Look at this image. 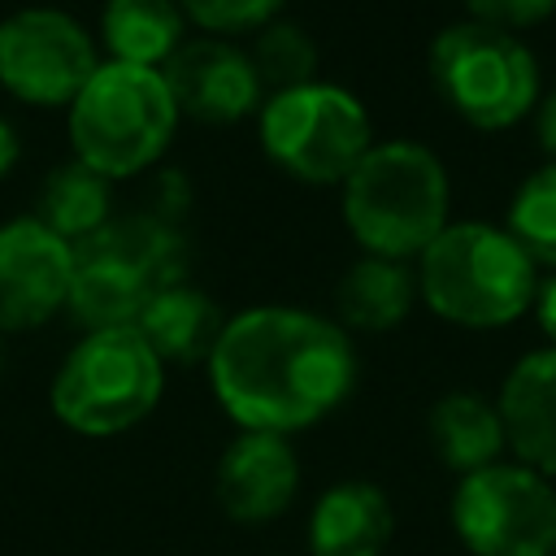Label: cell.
<instances>
[{
    "label": "cell",
    "mask_w": 556,
    "mask_h": 556,
    "mask_svg": "<svg viewBox=\"0 0 556 556\" xmlns=\"http://www.w3.org/2000/svg\"><path fill=\"white\" fill-rule=\"evenodd\" d=\"M187 17L178 0H109L100 13V35L109 61L165 70V61L187 43Z\"/></svg>",
    "instance_id": "d6986e66"
},
{
    "label": "cell",
    "mask_w": 556,
    "mask_h": 556,
    "mask_svg": "<svg viewBox=\"0 0 556 556\" xmlns=\"http://www.w3.org/2000/svg\"><path fill=\"white\" fill-rule=\"evenodd\" d=\"M504 230L526 248L534 265L556 269V161L521 178V187L513 191Z\"/></svg>",
    "instance_id": "7402d4cb"
},
{
    "label": "cell",
    "mask_w": 556,
    "mask_h": 556,
    "mask_svg": "<svg viewBox=\"0 0 556 556\" xmlns=\"http://www.w3.org/2000/svg\"><path fill=\"white\" fill-rule=\"evenodd\" d=\"M452 530L473 556H556V482L521 460L456 478Z\"/></svg>",
    "instance_id": "ba28073f"
},
{
    "label": "cell",
    "mask_w": 556,
    "mask_h": 556,
    "mask_svg": "<svg viewBox=\"0 0 556 556\" xmlns=\"http://www.w3.org/2000/svg\"><path fill=\"white\" fill-rule=\"evenodd\" d=\"M165 83L178 104V117L195 122H243L248 113H261L265 91L252 70V56L217 35L187 39L169 61H165Z\"/></svg>",
    "instance_id": "8fae6325"
},
{
    "label": "cell",
    "mask_w": 556,
    "mask_h": 556,
    "mask_svg": "<svg viewBox=\"0 0 556 556\" xmlns=\"http://www.w3.org/2000/svg\"><path fill=\"white\" fill-rule=\"evenodd\" d=\"M17 156H22V143H17V130H13V126H9L4 117H0V178H4V174H9L13 165H17Z\"/></svg>",
    "instance_id": "4316f807"
},
{
    "label": "cell",
    "mask_w": 556,
    "mask_h": 556,
    "mask_svg": "<svg viewBox=\"0 0 556 556\" xmlns=\"http://www.w3.org/2000/svg\"><path fill=\"white\" fill-rule=\"evenodd\" d=\"M165 391V365L135 326L87 330L52 374V413L65 430L109 439L139 426Z\"/></svg>",
    "instance_id": "5b68a950"
},
{
    "label": "cell",
    "mask_w": 556,
    "mask_h": 556,
    "mask_svg": "<svg viewBox=\"0 0 556 556\" xmlns=\"http://www.w3.org/2000/svg\"><path fill=\"white\" fill-rule=\"evenodd\" d=\"M495 408L513 460L556 482V348L526 352L500 382Z\"/></svg>",
    "instance_id": "5bb4252c"
},
{
    "label": "cell",
    "mask_w": 556,
    "mask_h": 556,
    "mask_svg": "<svg viewBox=\"0 0 556 556\" xmlns=\"http://www.w3.org/2000/svg\"><path fill=\"white\" fill-rule=\"evenodd\" d=\"M178 104L161 70L100 61L87 87L70 104L74 161L113 178L148 169L174 139Z\"/></svg>",
    "instance_id": "277c9868"
},
{
    "label": "cell",
    "mask_w": 556,
    "mask_h": 556,
    "mask_svg": "<svg viewBox=\"0 0 556 556\" xmlns=\"http://www.w3.org/2000/svg\"><path fill=\"white\" fill-rule=\"evenodd\" d=\"M217 404L239 430L291 434L334 413L356 382V352L339 321L261 304L226 317L208 356Z\"/></svg>",
    "instance_id": "6da1fadb"
},
{
    "label": "cell",
    "mask_w": 556,
    "mask_h": 556,
    "mask_svg": "<svg viewBox=\"0 0 556 556\" xmlns=\"http://www.w3.org/2000/svg\"><path fill=\"white\" fill-rule=\"evenodd\" d=\"M426 430H430V447L434 456L456 473H478L495 460H504V417L495 408V400L478 395V391H447L434 400L430 417H426Z\"/></svg>",
    "instance_id": "e0dca14e"
},
{
    "label": "cell",
    "mask_w": 556,
    "mask_h": 556,
    "mask_svg": "<svg viewBox=\"0 0 556 556\" xmlns=\"http://www.w3.org/2000/svg\"><path fill=\"white\" fill-rule=\"evenodd\" d=\"M156 282L130 252H122L104 226L74 248V278H70V313L87 330H122L135 326L148 300L161 291Z\"/></svg>",
    "instance_id": "4fadbf2b"
},
{
    "label": "cell",
    "mask_w": 556,
    "mask_h": 556,
    "mask_svg": "<svg viewBox=\"0 0 556 556\" xmlns=\"http://www.w3.org/2000/svg\"><path fill=\"white\" fill-rule=\"evenodd\" d=\"M430 83L456 117L482 130H500L534 109L539 61L513 30L465 17L434 35Z\"/></svg>",
    "instance_id": "8992f818"
},
{
    "label": "cell",
    "mask_w": 556,
    "mask_h": 556,
    "mask_svg": "<svg viewBox=\"0 0 556 556\" xmlns=\"http://www.w3.org/2000/svg\"><path fill=\"white\" fill-rule=\"evenodd\" d=\"M222 326H226L222 308L187 282L161 287L135 321V330L161 356V365H200V361H208L217 339H222Z\"/></svg>",
    "instance_id": "2e32d148"
},
{
    "label": "cell",
    "mask_w": 556,
    "mask_h": 556,
    "mask_svg": "<svg viewBox=\"0 0 556 556\" xmlns=\"http://www.w3.org/2000/svg\"><path fill=\"white\" fill-rule=\"evenodd\" d=\"M74 248L35 217L0 226V334L35 330L70 304Z\"/></svg>",
    "instance_id": "30bf717a"
},
{
    "label": "cell",
    "mask_w": 556,
    "mask_h": 556,
    "mask_svg": "<svg viewBox=\"0 0 556 556\" xmlns=\"http://www.w3.org/2000/svg\"><path fill=\"white\" fill-rule=\"evenodd\" d=\"M534 317H539V330L547 334V343L556 348V269H552V278H543V287L534 295Z\"/></svg>",
    "instance_id": "d4e9b609"
},
{
    "label": "cell",
    "mask_w": 556,
    "mask_h": 556,
    "mask_svg": "<svg viewBox=\"0 0 556 556\" xmlns=\"http://www.w3.org/2000/svg\"><path fill=\"white\" fill-rule=\"evenodd\" d=\"M469 17L473 22H486V26H500V30H517V26H534L543 22L556 0H465Z\"/></svg>",
    "instance_id": "cb8c5ba5"
},
{
    "label": "cell",
    "mask_w": 556,
    "mask_h": 556,
    "mask_svg": "<svg viewBox=\"0 0 556 556\" xmlns=\"http://www.w3.org/2000/svg\"><path fill=\"white\" fill-rule=\"evenodd\" d=\"M447 200L443 161L413 139L374 143L343 178V222L365 256H421L447 226Z\"/></svg>",
    "instance_id": "3957f363"
},
{
    "label": "cell",
    "mask_w": 556,
    "mask_h": 556,
    "mask_svg": "<svg viewBox=\"0 0 556 556\" xmlns=\"http://www.w3.org/2000/svg\"><path fill=\"white\" fill-rule=\"evenodd\" d=\"M35 208H39L35 222H43L70 248H78L113 217V187L104 174L87 169L83 161H65L43 178Z\"/></svg>",
    "instance_id": "ffe728a7"
},
{
    "label": "cell",
    "mask_w": 556,
    "mask_h": 556,
    "mask_svg": "<svg viewBox=\"0 0 556 556\" xmlns=\"http://www.w3.org/2000/svg\"><path fill=\"white\" fill-rule=\"evenodd\" d=\"M417 300V274L408 261H387V256H361L356 265L343 269L334 287V313L339 326L348 330H391L408 317Z\"/></svg>",
    "instance_id": "ac0fdd59"
},
{
    "label": "cell",
    "mask_w": 556,
    "mask_h": 556,
    "mask_svg": "<svg viewBox=\"0 0 556 556\" xmlns=\"http://www.w3.org/2000/svg\"><path fill=\"white\" fill-rule=\"evenodd\" d=\"M178 4H182L187 22H195L200 30H213V35L261 30L282 9V0H178Z\"/></svg>",
    "instance_id": "603a6c76"
},
{
    "label": "cell",
    "mask_w": 556,
    "mask_h": 556,
    "mask_svg": "<svg viewBox=\"0 0 556 556\" xmlns=\"http://www.w3.org/2000/svg\"><path fill=\"white\" fill-rule=\"evenodd\" d=\"M217 504L230 521L261 526L291 508L300 491V456L287 434L265 430H239L213 473Z\"/></svg>",
    "instance_id": "7c38bea8"
},
{
    "label": "cell",
    "mask_w": 556,
    "mask_h": 556,
    "mask_svg": "<svg viewBox=\"0 0 556 556\" xmlns=\"http://www.w3.org/2000/svg\"><path fill=\"white\" fill-rule=\"evenodd\" d=\"M391 534V495L365 478L334 482L308 513V556H382Z\"/></svg>",
    "instance_id": "9a60e30c"
},
{
    "label": "cell",
    "mask_w": 556,
    "mask_h": 556,
    "mask_svg": "<svg viewBox=\"0 0 556 556\" xmlns=\"http://www.w3.org/2000/svg\"><path fill=\"white\" fill-rule=\"evenodd\" d=\"M0 374H4V348H0Z\"/></svg>",
    "instance_id": "83f0119b"
},
{
    "label": "cell",
    "mask_w": 556,
    "mask_h": 556,
    "mask_svg": "<svg viewBox=\"0 0 556 556\" xmlns=\"http://www.w3.org/2000/svg\"><path fill=\"white\" fill-rule=\"evenodd\" d=\"M417 295L452 326L491 330L534 304L539 265L504 226L447 222L417 256Z\"/></svg>",
    "instance_id": "7a4b0ae2"
},
{
    "label": "cell",
    "mask_w": 556,
    "mask_h": 556,
    "mask_svg": "<svg viewBox=\"0 0 556 556\" xmlns=\"http://www.w3.org/2000/svg\"><path fill=\"white\" fill-rule=\"evenodd\" d=\"M261 148L265 156L300 182L330 187L356 169V161L374 148V126L365 104L334 83H308L295 91L265 96L261 113Z\"/></svg>",
    "instance_id": "52a82bcc"
},
{
    "label": "cell",
    "mask_w": 556,
    "mask_h": 556,
    "mask_svg": "<svg viewBox=\"0 0 556 556\" xmlns=\"http://www.w3.org/2000/svg\"><path fill=\"white\" fill-rule=\"evenodd\" d=\"M100 70L96 39L61 9H17L0 22V87L26 104H74Z\"/></svg>",
    "instance_id": "9c48e42d"
},
{
    "label": "cell",
    "mask_w": 556,
    "mask_h": 556,
    "mask_svg": "<svg viewBox=\"0 0 556 556\" xmlns=\"http://www.w3.org/2000/svg\"><path fill=\"white\" fill-rule=\"evenodd\" d=\"M539 143H543V148L556 156V91H552V96L539 104Z\"/></svg>",
    "instance_id": "484cf974"
},
{
    "label": "cell",
    "mask_w": 556,
    "mask_h": 556,
    "mask_svg": "<svg viewBox=\"0 0 556 556\" xmlns=\"http://www.w3.org/2000/svg\"><path fill=\"white\" fill-rule=\"evenodd\" d=\"M248 56H252V70H256L265 96L317 83V43L295 22H278L274 17L269 26H261V35H256Z\"/></svg>",
    "instance_id": "44dd1931"
}]
</instances>
